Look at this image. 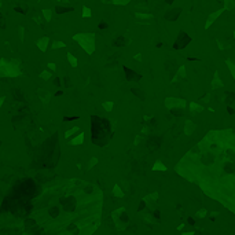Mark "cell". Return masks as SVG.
Instances as JSON below:
<instances>
[{
    "label": "cell",
    "mask_w": 235,
    "mask_h": 235,
    "mask_svg": "<svg viewBox=\"0 0 235 235\" xmlns=\"http://www.w3.org/2000/svg\"><path fill=\"white\" fill-rule=\"evenodd\" d=\"M52 47H54V50H55V48H59V47H65V43H62V41H55L52 44Z\"/></svg>",
    "instance_id": "cell-12"
},
{
    "label": "cell",
    "mask_w": 235,
    "mask_h": 235,
    "mask_svg": "<svg viewBox=\"0 0 235 235\" xmlns=\"http://www.w3.org/2000/svg\"><path fill=\"white\" fill-rule=\"evenodd\" d=\"M176 172L235 214V129H216L179 161Z\"/></svg>",
    "instance_id": "cell-2"
},
{
    "label": "cell",
    "mask_w": 235,
    "mask_h": 235,
    "mask_svg": "<svg viewBox=\"0 0 235 235\" xmlns=\"http://www.w3.org/2000/svg\"><path fill=\"white\" fill-rule=\"evenodd\" d=\"M77 131H78V128H77V127H73V128H71V129H69V131H66L65 136H66V137H68V139H69V137H71V135H73V134H76V132H77Z\"/></svg>",
    "instance_id": "cell-7"
},
{
    "label": "cell",
    "mask_w": 235,
    "mask_h": 235,
    "mask_svg": "<svg viewBox=\"0 0 235 235\" xmlns=\"http://www.w3.org/2000/svg\"><path fill=\"white\" fill-rule=\"evenodd\" d=\"M40 77H41V78H44V80H48V78H50L51 77V73H48V71H43V73H41V74H40Z\"/></svg>",
    "instance_id": "cell-11"
},
{
    "label": "cell",
    "mask_w": 235,
    "mask_h": 235,
    "mask_svg": "<svg viewBox=\"0 0 235 235\" xmlns=\"http://www.w3.org/2000/svg\"><path fill=\"white\" fill-rule=\"evenodd\" d=\"M103 191L81 179H59L45 184L32 200L26 226L59 235H89L101 226Z\"/></svg>",
    "instance_id": "cell-1"
},
{
    "label": "cell",
    "mask_w": 235,
    "mask_h": 235,
    "mask_svg": "<svg viewBox=\"0 0 235 235\" xmlns=\"http://www.w3.org/2000/svg\"><path fill=\"white\" fill-rule=\"evenodd\" d=\"M96 162H98V160H96V158H92V160H91V162H89V165H88V169H91V168H92L94 165L96 164Z\"/></svg>",
    "instance_id": "cell-13"
},
{
    "label": "cell",
    "mask_w": 235,
    "mask_h": 235,
    "mask_svg": "<svg viewBox=\"0 0 235 235\" xmlns=\"http://www.w3.org/2000/svg\"><path fill=\"white\" fill-rule=\"evenodd\" d=\"M58 2H63V3H69V0H58Z\"/></svg>",
    "instance_id": "cell-18"
},
{
    "label": "cell",
    "mask_w": 235,
    "mask_h": 235,
    "mask_svg": "<svg viewBox=\"0 0 235 235\" xmlns=\"http://www.w3.org/2000/svg\"><path fill=\"white\" fill-rule=\"evenodd\" d=\"M114 194H116V195H118V197H122V193H120V191H118V187H117V186L114 187Z\"/></svg>",
    "instance_id": "cell-15"
},
{
    "label": "cell",
    "mask_w": 235,
    "mask_h": 235,
    "mask_svg": "<svg viewBox=\"0 0 235 235\" xmlns=\"http://www.w3.org/2000/svg\"><path fill=\"white\" fill-rule=\"evenodd\" d=\"M6 101V96H2V98H0V107L3 106V102Z\"/></svg>",
    "instance_id": "cell-16"
},
{
    "label": "cell",
    "mask_w": 235,
    "mask_h": 235,
    "mask_svg": "<svg viewBox=\"0 0 235 235\" xmlns=\"http://www.w3.org/2000/svg\"><path fill=\"white\" fill-rule=\"evenodd\" d=\"M48 41H50V39L48 37H41L40 40H37V47L40 48V51H45L47 50V44H48Z\"/></svg>",
    "instance_id": "cell-4"
},
{
    "label": "cell",
    "mask_w": 235,
    "mask_h": 235,
    "mask_svg": "<svg viewBox=\"0 0 235 235\" xmlns=\"http://www.w3.org/2000/svg\"><path fill=\"white\" fill-rule=\"evenodd\" d=\"M103 107L106 109L107 111H110L111 109H113V103H111V102H104V103H103Z\"/></svg>",
    "instance_id": "cell-10"
},
{
    "label": "cell",
    "mask_w": 235,
    "mask_h": 235,
    "mask_svg": "<svg viewBox=\"0 0 235 235\" xmlns=\"http://www.w3.org/2000/svg\"><path fill=\"white\" fill-rule=\"evenodd\" d=\"M83 142H84V134L81 132V134L78 135V137H77V135H76L74 139L70 140V144H73V146H76V144H83Z\"/></svg>",
    "instance_id": "cell-5"
},
{
    "label": "cell",
    "mask_w": 235,
    "mask_h": 235,
    "mask_svg": "<svg viewBox=\"0 0 235 235\" xmlns=\"http://www.w3.org/2000/svg\"><path fill=\"white\" fill-rule=\"evenodd\" d=\"M73 40L77 41L87 54H89V55L94 54V51H95V35L94 33H78L73 37Z\"/></svg>",
    "instance_id": "cell-3"
},
{
    "label": "cell",
    "mask_w": 235,
    "mask_h": 235,
    "mask_svg": "<svg viewBox=\"0 0 235 235\" xmlns=\"http://www.w3.org/2000/svg\"><path fill=\"white\" fill-rule=\"evenodd\" d=\"M68 58H69V62H70V65L71 66H73V68H76V66H77V61H76V58L74 57H73V55H71V54L70 52H69L68 54Z\"/></svg>",
    "instance_id": "cell-6"
},
{
    "label": "cell",
    "mask_w": 235,
    "mask_h": 235,
    "mask_svg": "<svg viewBox=\"0 0 235 235\" xmlns=\"http://www.w3.org/2000/svg\"><path fill=\"white\" fill-rule=\"evenodd\" d=\"M43 15L45 17L47 21H50L51 19V10H43Z\"/></svg>",
    "instance_id": "cell-9"
},
{
    "label": "cell",
    "mask_w": 235,
    "mask_h": 235,
    "mask_svg": "<svg viewBox=\"0 0 235 235\" xmlns=\"http://www.w3.org/2000/svg\"><path fill=\"white\" fill-rule=\"evenodd\" d=\"M91 14H92V12H91V8H88V7L84 6L83 7V17L84 18H89V17H91Z\"/></svg>",
    "instance_id": "cell-8"
},
{
    "label": "cell",
    "mask_w": 235,
    "mask_h": 235,
    "mask_svg": "<svg viewBox=\"0 0 235 235\" xmlns=\"http://www.w3.org/2000/svg\"><path fill=\"white\" fill-rule=\"evenodd\" d=\"M48 69H50V70H57V65H55V63H48Z\"/></svg>",
    "instance_id": "cell-14"
},
{
    "label": "cell",
    "mask_w": 235,
    "mask_h": 235,
    "mask_svg": "<svg viewBox=\"0 0 235 235\" xmlns=\"http://www.w3.org/2000/svg\"><path fill=\"white\" fill-rule=\"evenodd\" d=\"M55 95H57V96H61V95H62V91H58V92L55 94Z\"/></svg>",
    "instance_id": "cell-17"
}]
</instances>
